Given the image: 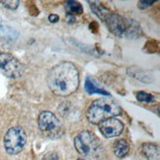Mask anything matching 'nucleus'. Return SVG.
<instances>
[{"label":"nucleus","mask_w":160,"mask_h":160,"mask_svg":"<svg viewBox=\"0 0 160 160\" xmlns=\"http://www.w3.org/2000/svg\"><path fill=\"white\" fill-rule=\"evenodd\" d=\"M79 71L71 62H60L48 71L47 83L51 92L58 96H68L79 87Z\"/></svg>","instance_id":"1"},{"label":"nucleus","mask_w":160,"mask_h":160,"mask_svg":"<svg viewBox=\"0 0 160 160\" xmlns=\"http://www.w3.org/2000/svg\"><path fill=\"white\" fill-rule=\"evenodd\" d=\"M123 110L121 106L114 99L108 97H102L90 104L87 109L86 116L90 123L100 124L104 120L115 118L121 115Z\"/></svg>","instance_id":"2"},{"label":"nucleus","mask_w":160,"mask_h":160,"mask_svg":"<svg viewBox=\"0 0 160 160\" xmlns=\"http://www.w3.org/2000/svg\"><path fill=\"white\" fill-rule=\"evenodd\" d=\"M109 31L117 37H128L135 38L140 36L141 27L135 21L124 18L121 15L109 13L104 20Z\"/></svg>","instance_id":"3"},{"label":"nucleus","mask_w":160,"mask_h":160,"mask_svg":"<svg viewBox=\"0 0 160 160\" xmlns=\"http://www.w3.org/2000/svg\"><path fill=\"white\" fill-rule=\"evenodd\" d=\"M74 148L79 154L85 157H93L100 153L102 143L93 133L83 131L75 137Z\"/></svg>","instance_id":"4"},{"label":"nucleus","mask_w":160,"mask_h":160,"mask_svg":"<svg viewBox=\"0 0 160 160\" xmlns=\"http://www.w3.org/2000/svg\"><path fill=\"white\" fill-rule=\"evenodd\" d=\"M38 125L41 133L50 138H58L64 133L60 120L50 111H43L39 115Z\"/></svg>","instance_id":"5"},{"label":"nucleus","mask_w":160,"mask_h":160,"mask_svg":"<svg viewBox=\"0 0 160 160\" xmlns=\"http://www.w3.org/2000/svg\"><path fill=\"white\" fill-rule=\"evenodd\" d=\"M27 142V135L23 128L12 127L4 136V148L10 155H17L25 148Z\"/></svg>","instance_id":"6"},{"label":"nucleus","mask_w":160,"mask_h":160,"mask_svg":"<svg viewBox=\"0 0 160 160\" xmlns=\"http://www.w3.org/2000/svg\"><path fill=\"white\" fill-rule=\"evenodd\" d=\"M25 71L24 65L10 53L0 54V72L10 79L22 77Z\"/></svg>","instance_id":"7"},{"label":"nucleus","mask_w":160,"mask_h":160,"mask_svg":"<svg viewBox=\"0 0 160 160\" xmlns=\"http://www.w3.org/2000/svg\"><path fill=\"white\" fill-rule=\"evenodd\" d=\"M98 125L100 133L106 138L119 137L124 129V124L120 120L116 119V118H110V119L104 120Z\"/></svg>","instance_id":"8"},{"label":"nucleus","mask_w":160,"mask_h":160,"mask_svg":"<svg viewBox=\"0 0 160 160\" xmlns=\"http://www.w3.org/2000/svg\"><path fill=\"white\" fill-rule=\"evenodd\" d=\"M141 151L148 160H159V148L156 143H143Z\"/></svg>","instance_id":"9"},{"label":"nucleus","mask_w":160,"mask_h":160,"mask_svg":"<svg viewBox=\"0 0 160 160\" xmlns=\"http://www.w3.org/2000/svg\"><path fill=\"white\" fill-rule=\"evenodd\" d=\"M114 153L118 158H124L130 152V144L124 140H118L113 147Z\"/></svg>","instance_id":"10"},{"label":"nucleus","mask_w":160,"mask_h":160,"mask_svg":"<svg viewBox=\"0 0 160 160\" xmlns=\"http://www.w3.org/2000/svg\"><path fill=\"white\" fill-rule=\"evenodd\" d=\"M85 90L89 93V94H93V93H99L105 96H110V93L102 88H99L96 86V82L94 81V79H92L91 77H87L86 81H85Z\"/></svg>","instance_id":"11"},{"label":"nucleus","mask_w":160,"mask_h":160,"mask_svg":"<svg viewBox=\"0 0 160 160\" xmlns=\"http://www.w3.org/2000/svg\"><path fill=\"white\" fill-rule=\"evenodd\" d=\"M64 9L68 15H79L82 14L83 12V7L82 5L77 2V1H73V0H69L64 3Z\"/></svg>","instance_id":"12"},{"label":"nucleus","mask_w":160,"mask_h":160,"mask_svg":"<svg viewBox=\"0 0 160 160\" xmlns=\"http://www.w3.org/2000/svg\"><path fill=\"white\" fill-rule=\"evenodd\" d=\"M90 7H91V9H92V11H93V13L95 14V15H97L103 21L105 20L107 15L110 13L108 11V9H106L103 5L98 4L96 2H90Z\"/></svg>","instance_id":"13"},{"label":"nucleus","mask_w":160,"mask_h":160,"mask_svg":"<svg viewBox=\"0 0 160 160\" xmlns=\"http://www.w3.org/2000/svg\"><path fill=\"white\" fill-rule=\"evenodd\" d=\"M136 98H137V100H140L141 102H145V103H152L155 101V98L153 95H151L147 92H137Z\"/></svg>","instance_id":"14"},{"label":"nucleus","mask_w":160,"mask_h":160,"mask_svg":"<svg viewBox=\"0 0 160 160\" xmlns=\"http://www.w3.org/2000/svg\"><path fill=\"white\" fill-rule=\"evenodd\" d=\"M4 7H6L7 9L10 10H15L18 8V6L20 4V1L18 0H6V1H1Z\"/></svg>","instance_id":"15"},{"label":"nucleus","mask_w":160,"mask_h":160,"mask_svg":"<svg viewBox=\"0 0 160 160\" xmlns=\"http://www.w3.org/2000/svg\"><path fill=\"white\" fill-rule=\"evenodd\" d=\"M43 160H59V157L55 152H47L43 157Z\"/></svg>","instance_id":"16"},{"label":"nucleus","mask_w":160,"mask_h":160,"mask_svg":"<svg viewBox=\"0 0 160 160\" xmlns=\"http://www.w3.org/2000/svg\"><path fill=\"white\" fill-rule=\"evenodd\" d=\"M153 3H155V1H140L137 6H138V8H140V9L144 10V9L148 8V7H150Z\"/></svg>","instance_id":"17"},{"label":"nucleus","mask_w":160,"mask_h":160,"mask_svg":"<svg viewBox=\"0 0 160 160\" xmlns=\"http://www.w3.org/2000/svg\"><path fill=\"white\" fill-rule=\"evenodd\" d=\"M48 20H50L51 23H57V22H58L59 17H58V15H57V14H52V15L48 16Z\"/></svg>","instance_id":"18"},{"label":"nucleus","mask_w":160,"mask_h":160,"mask_svg":"<svg viewBox=\"0 0 160 160\" xmlns=\"http://www.w3.org/2000/svg\"><path fill=\"white\" fill-rule=\"evenodd\" d=\"M77 160H84V159H83V158H78Z\"/></svg>","instance_id":"19"}]
</instances>
